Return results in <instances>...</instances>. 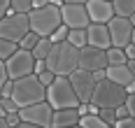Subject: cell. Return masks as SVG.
Here are the masks:
<instances>
[{
  "label": "cell",
  "instance_id": "27",
  "mask_svg": "<svg viewBox=\"0 0 135 128\" xmlns=\"http://www.w3.org/2000/svg\"><path fill=\"white\" fill-rule=\"evenodd\" d=\"M35 77H37V79H40V84L47 88V86L54 82V77H56V75H54L51 70H44V72H40V75H35Z\"/></svg>",
  "mask_w": 135,
  "mask_h": 128
},
{
  "label": "cell",
  "instance_id": "35",
  "mask_svg": "<svg viewBox=\"0 0 135 128\" xmlns=\"http://www.w3.org/2000/svg\"><path fill=\"white\" fill-rule=\"evenodd\" d=\"M5 82H7V70H5V61H0V88Z\"/></svg>",
  "mask_w": 135,
  "mask_h": 128
},
{
  "label": "cell",
  "instance_id": "26",
  "mask_svg": "<svg viewBox=\"0 0 135 128\" xmlns=\"http://www.w3.org/2000/svg\"><path fill=\"white\" fill-rule=\"evenodd\" d=\"M68 26L65 23H61V26H58V28L54 30V33H51V35H49V40H51V44H56V42H63V40H65L68 37Z\"/></svg>",
  "mask_w": 135,
  "mask_h": 128
},
{
  "label": "cell",
  "instance_id": "22",
  "mask_svg": "<svg viewBox=\"0 0 135 128\" xmlns=\"http://www.w3.org/2000/svg\"><path fill=\"white\" fill-rule=\"evenodd\" d=\"M9 9L14 14H28L33 9V0H9Z\"/></svg>",
  "mask_w": 135,
  "mask_h": 128
},
{
  "label": "cell",
  "instance_id": "34",
  "mask_svg": "<svg viewBox=\"0 0 135 128\" xmlns=\"http://www.w3.org/2000/svg\"><path fill=\"white\" fill-rule=\"evenodd\" d=\"M114 112H117V119H123V116H131L128 110H126V105H119V107H114Z\"/></svg>",
  "mask_w": 135,
  "mask_h": 128
},
{
  "label": "cell",
  "instance_id": "25",
  "mask_svg": "<svg viewBox=\"0 0 135 128\" xmlns=\"http://www.w3.org/2000/svg\"><path fill=\"white\" fill-rule=\"evenodd\" d=\"M98 116H100L107 126H114V121H117V112H114L112 107H100V110H98Z\"/></svg>",
  "mask_w": 135,
  "mask_h": 128
},
{
  "label": "cell",
  "instance_id": "20",
  "mask_svg": "<svg viewBox=\"0 0 135 128\" xmlns=\"http://www.w3.org/2000/svg\"><path fill=\"white\" fill-rule=\"evenodd\" d=\"M105 54H107V65H123L128 61L121 47H109V49H105Z\"/></svg>",
  "mask_w": 135,
  "mask_h": 128
},
{
  "label": "cell",
  "instance_id": "12",
  "mask_svg": "<svg viewBox=\"0 0 135 128\" xmlns=\"http://www.w3.org/2000/svg\"><path fill=\"white\" fill-rule=\"evenodd\" d=\"M61 21L68 28H86L91 23L89 14H86V7L84 5H70V2L61 5Z\"/></svg>",
  "mask_w": 135,
  "mask_h": 128
},
{
  "label": "cell",
  "instance_id": "10",
  "mask_svg": "<svg viewBox=\"0 0 135 128\" xmlns=\"http://www.w3.org/2000/svg\"><path fill=\"white\" fill-rule=\"evenodd\" d=\"M107 30H109V42L112 47H126L131 44V33H133V23L126 16H112L107 21Z\"/></svg>",
  "mask_w": 135,
  "mask_h": 128
},
{
  "label": "cell",
  "instance_id": "37",
  "mask_svg": "<svg viewBox=\"0 0 135 128\" xmlns=\"http://www.w3.org/2000/svg\"><path fill=\"white\" fill-rule=\"evenodd\" d=\"M7 7H9V0H0V19L5 16V12H7Z\"/></svg>",
  "mask_w": 135,
  "mask_h": 128
},
{
  "label": "cell",
  "instance_id": "19",
  "mask_svg": "<svg viewBox=\"0 0 135 128\" xmlns=\"http://www.w3.org/2000/svg\"><path fill=\"white\" fill-rule=\"evenodd\" d=\"M65 40L72 44V47H77V49L86 47V28H70Z\"/></svg>",
  "mask_w": 135,
  "mask_h": 128
},
{
  "label": "cell",
  "instance_id": "14",
  "mask_svg": "<svg viewBox=\"0 0 135 128\" xmlns=\"http://www.w3.org/2000/svg\"><path fill=\"white\" fill-rule=\"evenodd\" d=\"M86 44L98 47V49H109L112 42H109L107 23H89L86 26Z\"/></svg>",
  "mask_w": 135,
  "mask_h": 128
},
{
  "label": "cell",
  "instance_id": "38",
  "mask_svg": "<svg viewBox=\"0 0 135 128\" xmlns=\"http://www.w3.org/2000/svg\"><path fill=\"white\" fill-rule=\"evenodd\" d=\"M126 68H128V70H131V75L135 77V58H128V61H126Z\"/></svg>",
  "mask_w": 135,
  "mask_h": 128
},
{
  "label": "cell",
  "instance_id": "29",
  "mask_svg": "<svg viewBox=\"0 0 135 128\" xmlns=\"http://www.w3.org/2000/svg\"><path fill=\"white\" fill-rule=\"evenodd\" d=\"M123 105H126L128 114H131V116L135 119V93H128V96H126V102H123Z\"/></svg>",
  "mask_w": 135,
  "mask_h": 128
},
{
  "label": "cell",
  "instance_id": "36",
  "mask_svg": "<svg viewBox=\"0 0 135 128\" xmlns=\"http://www.w3.org/2000/svg\"><path fill=\"white\" fill-rule=\"evenodd\" d=\"M123 51H126V58H135V44H126Z\"/></svg>",
  "mask_w": 135,
  "mask_h": 128
},
{
  "label": "cell",
  "instance_id": "32",
  "mask_svg": "<svg viewBox=\"0 0 135 128\" xmlns=\"http://www.w3.org/2000/svg\"><path fill=\"white\" fill-rule=\"evenodd\" d=\"M9 96H12V79H7L0 88V98H9Z\"/></svg>",
  "mask_w": 135,
  "mask_h": 128
},
{
  "label": "cell",
  "instance_id": "30",
  "mask_svg": "<svg viewBox=\"0 0 135 128\" xmlns=\"http://www.w3.org/2000/svg\"><path fill=\"white\" fill-rule=\"evenodd\" d=\"M0 102H2V107H5V112H19V105H16L12 98H0Z\"/></svg>",
  "mask_w": 135,
  "mask_h": 128
},
{
  "label": "cell",
  "instance_id": "21",
  "mask_svg": "<svg viewBox=\"0 0 135 128\" xmlns=\"http://www.w3.org/2000/svg\"><path fill=\"white\" fill-rule=\"evenodd\" d=\"M79 126L81 128H109L98 114H84V116H79Z\"/></svg>",
  "mask_w": 135,
  "mask_h": 128
},
{
  "label": "cell",
  "instance_id": "3",
  "mask_svg": "<svg viewBox=\"0 0 135 128\" xmlns=\"http://www.w3.org/2000/svg\"><path fill=\"white\" fill-rule=\"evenodd\" d=\"M61 23H63L61 21V7L44 5V7H37V9H30L28 12V26L40 37H49Z\"/></svg>",
  "mask_w": 135,
  "mask_h": 128
},
{
  "label": "cell",
  "instance_id": "28",
  "mask_svg": "<svg viewBox=\"0 0 135 128\" xmlns=\"http://www.w3.org/2000/svg\"><path fill=\"white\" fill-rule=\"evenodd\" d=\"M114 128H135V119L133 116H123L114 121Z\"/></svg>",
  "mask_w": 135,
  "mask_h": 128
},
{
  "label": "cell",
  "instance_id": "42",
  "mask_svg": "<svg viewBox=\"0 0 135 128\" xmlns=\"http://www.w3.org/2000/svg\"><path fill=\"white\" fill-rule=\"evenodd\" d=\"M63 2H70V5H86V0H63Z\"/></svg>",
  "mask_w": 135,
  "mask_h": 128
},
{
  "label": "cell",
  "instance_id": "47",
  "mask_svg": "<svg viewBox=\"0 0 135 128\" xmlns=\"http://www.w3.org/2000/svg\"><path fill=\"white\" fill-rule=\"evenodd\" d=\"M128 21H131V23H133V26H135V12H133V14H131V16H128Z\"/></svg>",
  "mask_w": 135,
  "mask_h": 128
},
{
  "label": "cell",
  "instance_id": "24",
  "mask_svg": "<svg viewBox=\"0 0 135 128\" xmlns=\"http://www.w3.org/2000/svg\"><path fill=\"white\" fill-rule=\"evenodd\" d=\"M37 40H40V35H35L33 30H28L26 35H23V37L19 40V49H26V51H30V49H33V47L37 44Z\"/></svg>",
  "mask_w": 135,
  "mask_h": 128
},
{
  "label": "cell",
  "instance_id": "6",
  "mask_svg": "<svg viewBox=\"0 0 135 128\" xmlns=\"http://www.w3.org/2000/svg\"><path fill=\"white\" fill-rule=\"evenodd\" d=\"M28 30H30V26H28V14H14L12 9L7 7L5 16L0 19V37L19 44V40L26 35Z\"/></svg>",
  "mask_w": 135,
  "mask_h": 128
},
{
  "label": "cell",
  "instance_id": "13",
  "mask_svg": "<svg viewBox=\"0 0 135 128\" xmlns=\"http://www.w3.org/2000/svg\"><path fill=\"white\" fill-rule=\"evenodd\" d=\"M84 7H86V14H89L91 23H107L114 16V9H112L109 0H86Z\"/></svg>",
  "mask_w": 135,
  "mask_h": 128
},
{
  "label": "cell",
  "instance_id": "16",
  "mask_svg": "<svg viewBox=\"0 0 135 128\" xmlns=\"http://www.w3.org/2000/svg\"><path fill=\"white\" fill-rule=\"evenodd\" d=\"M105 77H107L109 82L123 86V88H126V84L133 79V75H131V70L126 68V63H123V65H107V68H105Z\"/></svg>",
  "mask_w": 135,
  "mask_h": 128
},
{
  "label": "cell",
  "instance_id": "11",
  "mask_svg": "<svg viewBox=\"0 0 135 128\" xmlns=\"http://www.w3.org/2000/svg\"><path fill=\"white\" fill-rule=\"evenodd\" d=\"M79 68L81 70H89V72H98V70H105L107 68V54L105 49H98V47H81L79 49Z\"/></svg>",
  "mask_w": 135,
  "mask_h": 128
},
{
  "label": "cell",
  "instance_id": "31",
  "mask_svg": "<svg viewBox=\"0 0 135 128\" xmlns=\"http://www.w3.org/2000/svg\"><path fill=\"white\" fill-rule=\"evenodd\" d=\"M5 121H7V126H9V128H14L19 121H21V116H19V112H7V114H5Z\"/></svg>",
  "mask_w": 135,
  "mask_h": 128
},
{
  "label": "cell",
  "instance_id": "4",
  "mask_svg": "<svg viewBox=\"0 0 135 128\" xmlns=\"http://www.w3.org/2000/svg\"><path fill=\"white\" fill-rule=\"evenodd\" d=\"M47 102L54 107V110H63V107H77L79 105V100L75 96V91H72V84H70V79L63 77V75H56L54 82L47 86Z\"/></svg>",
  "mask_w": 135,
  "mask_h": 128
},
{
  "label": "cell",
  "instance_id": "46",
  "mask_svg": "<svg viewBox=\"0 0 135 128\" xmlns=\"http://www.w3.org/2000/svg\"><path fill=\"white\" fill-rule=\"evenodd\" d=\"M5 114H7V112H5V107H2V102H0V116L5 119Z\"/></svg>",
  "mask_w": 135,
  "mask_h": 128
},
{
  "label": "cell",
  "instance_id": "1",
  "mask_svg": "<svg viewBox=\"0 0 135 128\" xmlns=\"http://www.w3.org/2000/svg\"><path fill=\"white\" fill-rule=\"evenodd\" d=\"M44 63H47V70H51L54 75L68 77L70 72H75L79 68V49L72 47L68 40L56 42V44H51V51L44 58Z\"/></svg>",
  "mask_w": 135,
  "mask_h": 128
},
{
  "label": "cell",
  "instance_id": "5",
  "mask_svg": "<svg viewBox=\"0 0 135 128\" xmlns=\"http://www.w3.org/2000/svg\"><path fill=\"white\" fill-rule=\"evenodd\" d=\"M126 88L119 84H114V82H109L107 77L105 79H98L95 82V91H93V98H91V102L93 105H98V107H119V105H123L126 102Z\"/></svg>",
  "mask_w": 135,
  "mask_h": 128
},
{
  "label": "cell",
  "instance_id": "49",
  "mask_svg": "<svg viewBox=\"0 0 135 128\" xmlns=\"http://www.w3.org/2000/svg\"><path fill=\"white\" fill-rule=\"evenodd\" d=\"M109 128H114V126H109Z\"/></svg>",
  "mask_w": 135,
  "mask_h": 128
},
{
  "label": "cell",
  "instance_id": "44",
  "mask_svg": "<svg viewBox=\"0 0 135 128\" xmlns=\"http://www.w3.org/2000/svg\"><path fill=\"white\" fill-rule=\"evenodd\" d=\"M0 128H9V126H7V121H5L2 116H0Z\"/></svg>",
  "mask_w": 135,
  "mask_h": 128
},
{
  "label": "cell",
  "instance_id": "33",
  "mask_svg": "<svg viewBox=\"0 0 135 128\" xmlns=\"http://www.w3.org/2000/svg\"><path fill=\"white\" fill-rule=\"evenodd\" d=\"M47 70V63L44 61H35V68H33V75H40V72Z\"/></svg>",
  "mask_w": 135,
  "mask_h": 128
},
{
  "label": "cell",
  "instance_id": "17",
  "mask_svg": "<svg viewBox=\"0 0 135 128\" xmlns=\"http://www.w3.org/2000/svg\"><path fill=\"white\" fill-rule=\"evenodd\" d=\"M112 2V9H114V16H128L135 12V0H109Z\"/></svg>",
  "mask_w": 135,
  "mask_h": 128
},
{
  "label": "cell",
  "instance_id": "40",
  "mask_svg": "<svg viewBox=\"0 0 135 128\" xmlns=\"http://www.w3.org/2000/svg\"><path fill=\"white\" fill-rule=\"evenodd\" d=\"M126 93H135V77L128 82V84H126Z\"/></svg>",
  "mask_w": 135,
  "mask_h": 128
},
{
  "label": "cell",
  "instance_id": "45",
  "mask_svg": "<svg viewBox=\"0 0 135 128\" xmlns=\"http://www.w3.org/2000/svg\"><path fill=\"white\" fill-rule=\"evenodd\" d=\"M131 44H135V26H133V33H131Z\"/></svg>",
  "mask_w": 135,
  "mask_h": 128
},
{
  "label": "cell",
  "instance_id": "23",
  "mask_svg": "<svg viewBox=\"0 0 135 128\" xmlns=\"http://www.w3.org/2000/svg\"><path fill=\"white\" fill-rule=\"evenodd\" d=\"M16 49H19L16 42H9V40H2V37H0V61H7Z\"/></svg>",
  "mask_w": 135,
  "mask_h": 128
},
{
  "label": "cell",
  "instance_id": "18",
  "mask_svg": "<svg viewBox=\"0 0 135 128\" xmlns=\"http://www.w3.org/2000/svg\"><path fill=\"white\" fill-rule=\"evenodd\" d=\"M49 51H51V40H49V37H40L37 44L30 49V54H33L35 61H44V58L49 56Z\"/></svg>",
  "mask_w": 135,
  "mask_h": 128
},
{
  "label": "cell",
  "instance_id": "8",
  "mask_svg": "<svg viewBox=\"0 0 135 128\" xmlns=\"http://www.w3.org/2000/svg\"><path fill=\"white\" fill-rule=\"evenodd\" d=\"M68 79H70L72 91H75V96H77L79 102H91L93 91H95V82H98V79L93 77V72L77 68L75 72H70V75H68Z\"/></svg>",
  "mask_w": 135,
  "mask_h": 128
},
{
  "label": "cell",
  "instance_id": "15",
  "mask_svg": "<svg viewBox=\"0 0 135 128\" xmlns=\"http://www.w3.org/2000/svg\"><path fill=\"white\" fill-rule=\"evenodd\" d=\"M79 124V112L77 107H63V110H54L51 114V128H70Z\"/></svg>",
  "mask_w": 135,
  "mask_h": 128
},
{
  "label": "cell",
  "instance_id": "48",
  "mask_svg": "<svg viewBox=\"0 0 135 128\" xmlns=\"http://www.w3.org/2000/svg\"><path fill=\"white\" fill-rule=\"evenodd\" d=\"M70 128H81V126H79V124H77V126H70Z\"/></svg>",
  "mask_w": 135,
  "mask_h": 128
},
{
  "label": "cell",
  "instance_id": "9",
  "mask_svg": "<svg viewBox=\"0 0 135 128\" xmlns=\"http://www.w3.org/2000/svg\"><path fill=\"white\" fill-rule=\"evenodd\" d=\"M51 114H54V107H51L47 100L33 102V105H28V107H21V110H19L21 121L35 124V126H40V128H51Z\"/></svg>",
  "mask_w": 135,
  "mask_h": 128
},
{
  "label": "cell",
  "instance_id": "41",
  "mask_svg": "<svg viewBox=\"0 0 135 128\" xmlns=\"http://www.w3.org/2000/svg\"><path fill=\"white\" fill-rule=\"evenodd\" d=\"M44 5H49L47 0H33V9H37V7H44Z\"/></svg>",
  "mask_w": 135,
  "mask_h": 128
},
{
  "label": "cell",
  "instance_id": "39",
  "mask_svg": "<svg viewBox=\"0 0 135 128\" xmlns=\"http://www.w3.org/2000/svg\"><path fill=\"white\" fill-rule=\"evenodd\" d=\"M14 128H40V126H35V124H28V121H19Z\"/></svg>",
  "mask_w": 135,
  "mask_h": 128
},
{
  "label": "cell",
  "instance_id": "43",
  "mask_svg": "<svg viewBox=\"0 0 135 128\" xmlns=\"http://www.w3.org/2000/svg\"><path fill=\"white\" fill-rule=\"evenodd\" d=\"M47 2H49V5H54V7H61V5H63V0H47Z\"/></svg>",
  "mask_w": 135,
  "mask_h": 128
},
{
  "label": "cell",
  "instance_id": "7",
  "mask_svg": "<svg viewBox=\"0 0 135 128\" xmlns=\"http://www.w3.org/2000/svg\"><path fill=\"white\" fill-rule=\"evenodd\" d=\"M33 68H35V58H33V54L26 51V49H16L12 56L5 61L7 79H19V77L33 75Z\"/></svg>",
  "mask_w": 135,
  "mask_h": 128
},
{
  "label": "cell",
  "instance_id": "2",
  "mask_svg": "<svg viewBox=\"0 0 135 128\" xmlns=\"http://www.w3.org/2000/svg\"><path fill=\"white\" fill-rule=\"evenodd\" d=\"M9 98L21 107H28L33 102H40V100L47 98V88L40 84V79L35 75H26V77H19V79H12V96Z\"/></svg>",
  "mask_w": 135,
  "mask_h": 128
}]
</instances>
